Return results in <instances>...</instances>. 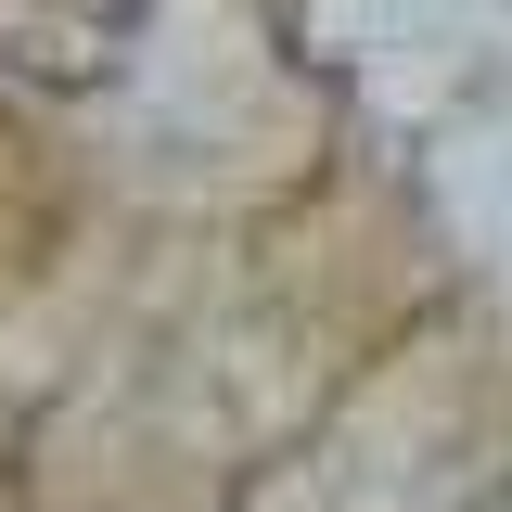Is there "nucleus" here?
<instances>
[{"label": "nucleus", "mask_w": 512, "mask_h": 512, "mask_svg": "<svg viewBox=\"0 0 512 512\" xmlns=\"http://www.w3.org/2000/svg\"><path fill=\"white\" fill-rule=\"evenodd\" d=\"M141 13L154 0H0V64L26 90H103L141 52Z\"/></svg>", "instance_id": "1"}]
</instances>
